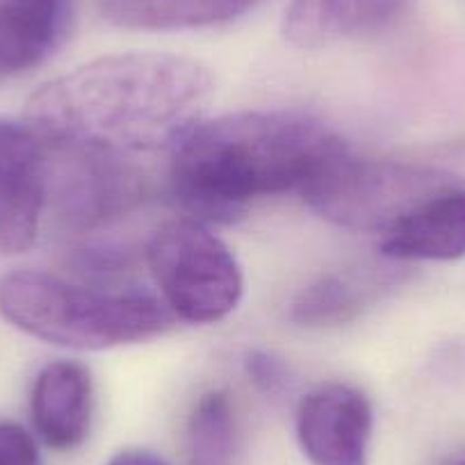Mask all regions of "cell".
<instances>
[{
	"label": "cell",
	"mask_w": 465,
	"mask_h": 465,
	"mask_svg": "<svg viewBox=\"0 0 465 465\" xmlns=\"http://www.w3.org/2000/svg\"><path fill=\"white\" fill-rule=\"evenodd\" d=\"M213 71L172 53H122L48 80L28 98L25 124L48 146L137 153L178 144L208 107Z\"/></svg>",
	"instance_id": "cell-1"
},
{
	"label": "cell",
	"mask_w": 465,
	"mask_h": 465,
	"mask_svg": "<svg viewBox=\"0 0 465 465\" xmlns=\"http://www.w3.org/2000/svg\"><path fill=\"white\" fill-rule=\"evenodd\" d=\"M347 146L335 131L294 110L235 112L199 122L176 144L172 190L208 222H235L262 196L299 192Z\"/></svg>",
	"instance_id": "cell-2"
},
{
	"label": "cell",
	"mask_w": 465,
	"mask_h": 465,
	"mask_svg": "<svg viewBox=\"0 0 465 465\" xmlns=\"http://www.w3.org/2000/svg\"><path fill=\"white\" fill-rule=\"evenodd\" d=\"M0 315L33 338L78 351L142 342L176 320L155 294L89 288L37 270L0 279Z\"/></svg>",
	"instance_id": "cell-3"
},
{
	"label": "cell",
	"mask_w": 465,
	"mask_h": 465,
	"mask_svg": "<svg viewBox=\"0 0 465 465\" xmlns=\"http://www.w3.org/2000/svg\"><path fill=\"white\" fill-rule=\"evenodd\" d=\"M146 262L173 317L213 324L238 308L244 279L222 238L196 219L163 223L146 244Z\"/></svg>",
	"instance_id": "cell-4"
},
{
	"label": "cell",
	"mask_w": 465,
	"mask_h": 465,
	"mask_svg": "<svg viewBox=\"0 0 465 465\" xmlns=\"http://www.w3.org/2000/svg\"><path fill=\"white\" fill-rule=\"evenodd\" d=\"M454 187L445 173L392 160H368L342 153L302 196L320 217L354 231L388 232L438 192Z\"/></svg>",
	"instance_id": "cell-5"
},
{
	"label": "cell",
	"mask_w": 465,
	"mask_h": 465,
	"mask_svg": "<svg viewBox=\"0 0 465 465\" xmlns=\"http://www.w3.org/2000/svg\"><path fill=\"white\" fill-rule=\"evenodd\" d=\"M142 190L140 176L116 155L48 146V201L66 226L92 228L119 217L142 199Z\"/></svg>",
	"instance_id": "cell-6"
},
{
	"label": "cell",
	"mask_w": 465,
	"mask_h": 465,
	"mask_svg": "<svg viewBox=\"0 0 465 465\" xmlns=\"http://www.w3.org/2000/svg\"><path fill=\"white\" fill-rule=\"evenodd\" d=\"M46 205V142L25 122L0 119V253L33 247Z\"/></svg>",
	"instance_id": "cell-7"
},
{
	"label": "cell",
	"mask_w": 465,
	"mask_h": 465,
	"mask_svg": "<svg viewBox=\"0 0 465 465\" xmlns=\"http://www.w3.org/2000/svg\"><path fill=\"white\" fill-rule=\"evenodd\" d=\"M372 422V404L363 392L324 383L299 401V445L312 465H365Z\"/></svg>",
	"instance_id": "cell-8"
},
{
	"label": "cell",
	"mask_w": 465,
	"mask_h": 465,
	"mask_svg": "<svg viewBox=\"0 0 465 465\" xmlns=\"http://www.w3.org/2000/svg\"><path fill=\"white\" fill-rule=\"evenodd\" d=\"M30 413L39 438L53 450L83 445L92 424V377L75 361H55L37 374Z\"/></svg>",
	"instance_id": "cell-9"
},
{
	"label": "cell",
	"mask_w": 465,
	"mask_h": 465,
	"mask_svg": "<svg viewBox=\"0 0 465 465\" xmlns=\"http://www.w3.org/2000/svg\"><path fill=\"white\" fill-rule=\"evenodd\" d=\"M75 0H0V75L24 74L66 42Z\"/></svg>",
	"instance_id": "cell-10"
},
{
	"label": "cell",
	"mask_w": 465,
	"mask_h": 465,
	"mask_svg": "<svg viewBox=\"0 0 465 465\" xmlns=\"http://www.w3.org/2000/svg\"><path fill=\"white\" fill-rule=\"evenodd\" d=\"M381 252L395 261L465 258V187H447L397 222Z\"/></svg>",
	"instance_id": "cell-11"
},
{
	"label": "cell",
	"mask_w": 465,
	"mask_h": 465,
	"mask_svg": "<svg viewBox=\"0 0 465 465\" xmlns=\"http://www.w3.org/2000/svg\"><path fill=\"white\" fill-rule=\"evenodd\" d=\"M409 0H290L283 35L292 46H331L386 25Z\"/></svg>",
	"instance_id": "cell-12"
},
{
	"label": "cell",
	"mask_w": 465,
	"mask_h": 465,
	"mask_svg": "<svg viewBox=\"0 0 465 465\" xmlns=\"http://www.w3.org/2000/svg\"><path fill=\"white\" fill-rule=\"evenodd\" d=\"M262 0H105L103 15L133 30H192L228 24Z\"/></svg>",
	"instance_id": "cell-13"
},
{
	"label": "cell",
	"mask_w": 465,
	"mask_h": 465,
	"mask_svg": "<svg viewBox=\"0 0 465 465\" xmlns=\"http://www.w3.org/2000/svg\"><path fill=\"white\" fill-rule=\"evenodd\" d=\"M374 283L354 274H324L302 290L292 317L302 326H338L354 320L372 297Z\"/></svg>",
	"instance_id": "cell-14"
},
{
	"label": "cell",
	"mask_w": 465,
	"mask_h": 465,
	"mask_svg": "<svg viewBox=\"0 0 465 465\" xmlns=\"http://www.w3.org/2000/svg\"><path fill=\"white\" fill-rule=\"evenodd\" d=\"M238 424L223 391H210L196 401L187 424V465H232Z\"/></svg>",
	"instance_id": "cell-15"
},
{
	"label": "cell",
	"mask_w": 465,
	"mask_h": 465,
	"mask_svg": "<svg viewBox=\"0 0 465 465\" xmlns=\"http://www.w3.org/2000/svg\"><path fill=\"white\" fill-rule=\"evenodd\" d=\"M0 465H44L37 442L21 424L0 422Z\"/></svg>",
	"instance_id": "cell-16"
},
{
	"label": "cell",
	"mask_w": 465,
	"mask_h": 465,
	"mask_svg": "<svg viewBox=\"0 0 465 465\" xmlns=\"http://www.w3.org/2000/svg\"><path fill=\"white\" fill-rule=\"evenodd\" d=\"M244 370H247L249 379L261 388L262 392H281L290 381L288 365L274 354H267L262 349H253L244 359Z\"/></svg>",
	"instance_id": "cell-17"
},
{
	"label": "cell",
	"mask_w": 465,
	"mask_h": 465,
	"mask_svg": "<svg viewBox=\"0 0 465 465\" xmlns=\"http://www.w3.org/2000/svg\"><path fill=\"white\" fill-rule=\"evenodd\" d=\"M107 465H169L163 456L149 450H126L119 451Z\"/></svg>",
	"instance_id": "cell-18"
},
{
	"label": "cell",
	"mask_w": 465,
	"mask_h": 465,
	"mask_svg": "<svg viewBox=\"0 0 465 465\" xmlns=\"http://www.w3.org/2000/svg\"><path fill=\"white\" fill-rule=\"evenodd\" d=\"M438 465H465V447L445 454L440 460H438Z\"/></svg>",
	"instance_id": "cell-19"
}]
</instances>
